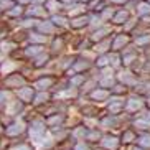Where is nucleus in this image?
Wrapping results in <instances>:
<instances>
[{"instance_id":"obj_1","label":"nucleus","mask_w":150,"mask_h":150,"mask_svg":"<svg viewBox=\"0 0 150 150\" xmlns=\"http://www.w3.org/2000/svg\"><path fill=\"white\" fill-rule=\"evenodd\" d=\"M28 137H30L31 142L35 144H41V142L46 139V134H48V127L45 124V119L38 117V119H33V120H28Z\"/></svg>"},{"instance_id":"obj_2","label":"nucleus","mask_w":150,"mask_h":150,"mask_svg":"<svg viewBox=\"0 0 150 150\" xmlns=\"http://www.w3.org/2000/svg\"><path fill=\"white\" fill-rule=\"evenodd\" d=\"M25 84H28V78L20 69H17V71H13V73H10V74L2 78V88L10 89L13 93L17 89H20L22 86H25Z\"/></svg>"},{"instance_id":"obj_3","label":"nucleus","mask_w":150,"mask_h":150,"mask_svg":"<svg viewBox=\"0 0 150 150\" xmlns=\"http://www.w3.org/2000/svg\"><path fill=\"white\" fill-rule=\"evenodd\" d=\"M27 129H28V122L23 119H13L8 125H5V132L4 135L7 139H18V137H22L27 134Z\"/></svg>"},{"instance_id":"obj_4","label":"nucleus","mask_w":150,"mask_h":150,"mask_svg":"<svg viewBox=\"0 0 150 150\" xmlns=\"http://www.w3.org/2000/svg\"><path fill=\"white\" fill-rule=\"evenodd\" d=\"M48 51H50V54L53 56V59L54 58H59L63 53H64V50H66V46H68V43H66V38L63 35H54V36H51L50 38V41H48Z\"/></svg>"},{"instance_id":"obj_5","label":"nucleus","mask_w":150,"mask_h":150,"mask_svg":"<svg viewBox=\"0 0 150 150\" xmlns=\"http://www.w3.org/2000/svg\"><path fill=\"white\" fill-rule=\"evenodd\" d=\"M56 79H58V76L54 73H48V74H41L35 81H31V86L36 91H53Z\"/></svg>"},{"instance_id":"obj_6","label":"nucleus","mask_w":150,"mask_h":150,"mask_svg":"<svg viewBox=\"0 0 150 150\" xmlns=\"http://www.w3.org/2000/svg\"><path fill=\"white\" fill-rule=\"evenodd\" d=\"M28 63L31 64V68H33L35 71H40V69H45L46 66H50V64L53 63V56L50 54L48 50H45V51H41L40 54H36L35 58L28 59Z\"/></svg>"},{"instance_id":"obj_7","label":"nucleus","mask_w":150,"mask_h":150,"mask_svg":"<svg viewBox=\"0 0 150 150\" xmlns=\"http://www.w3.org/2000/svg\"><path fill=\"white\" fill-rule=\"evenodd\" d=\"M35 93H36V89L31 86V83H28V84H25V86H22L20 89H17V91H15V96H17L23 104L31 106L33 97H35Z\"/></svg>"},{"instance_id":"obj_8","label":"nucleus","mask_w":150,"mask_h":150,"mask_svg":"<svg viewBox=\"0 0 150 150\" xmlns=\"http://www.w3.org/2000/svg\"><path fill=\"white\" fill-rule=\"evenodd\" d=\"M88 12V4L86 2H78V0H73L69 4L64 5V13L69 18L78 17V15H83Z\"/></svg>"},{"instance_id":"obj_9","label":"nucleus","mask_w":150,"mask_h":150,"mask_svg":"<svg viewBox=\"0 0 150 150\" xmlns=\"http://www.w3.org/2000/svg\"><path fill=\"white\" fill-rule=\"evenodd\" d=\"M25 107H27V104H23L20 99H18L17 96L12 99V101L5 106V109H4V112L5 114H8L10 117H13V119H17L18 115H22L23 114V110H25Z\"/></svg>"},{"instance_id":"obj_10","label":"nucleus","mask_w":150,"mask_h":150,"mask_svg":"<svg viewBox=\"0 0 150 150\" xmlns=\"http://www.w3.org/2000/svg\"><path fill=\"white\" fill-rule=\"evenodd\" d=\"M35 30H38L40 33L50 36V38H51V36H54V35L58 33V28L54 27V23L50 20V17L38 20V22H36V25H35Z\"/></svg>"},{"instance_id":"obj_11","label":"nucleus","mask_w":150,"mask_h":150,"mask_svg":"<svg viewBox=\"0 0 150 150\" xmlns=\"http://www.w3.org/2000/svg\"><path fill=\"white\" fill-rule=\"evenodd\" d=\"M25 15L31 18H36V20H41V18H48V12L45 8V5H36V4H30L25 7Z\"/></svg>"},{"instance_id":"obj_12","label":"nucleus","mask_w":150,"mask_h":150,"mask_svg":"<svg viewBox=\"0 0 150 150\" xmlns=\"http://www.w3.org/2000/svg\"><path fill=\"white\" fill-rule=\"evenodd\" d=\"M66 120V115L61 114V112H53V114H48L45 117V124L50 130H54V129L63 127V124Z\"/></svg>"},{"instance_id":"obj_13","label":"nucleus","mask_w":150,"mask_h":150,"mask_svg":"<svg viewBox=\"0 0 150 150\" xmlns=\"http://www.w3.org/2000/svg\"><path fill=\"white\" fill-rule=\"evenodd\" d=\"M51 99H53V93L51 91H36L31 106L36 107V109L43 107V106H48L50 102H51Z\"/></svg>"},{"instance_id":"obj_14","label":"nucleus","mask_w":150,"mask_h":150,"mask_svg":"<svg viewBox=\"0 0 150 150\" xmlns=\"http://www.w3.org/2000/svg\"><path fill=\"white\" fill-rule=\"evenodd\" d=\"M110 31H112V28L109 27V25H104L102 23L101 27L94 28L93 31H91V35H89V40H91V43H97V41L104 40V38H107V36L110 35Z\"/></svg>"},{"instance_id":"obj_15","label":"nucleus","mask_w":150,"mask_h":150,"mask_svg":"<svg viewBox=\"0 0 150 150\" xmlns=\"http://www.w3.org/2000/svg\"><path fill=\"white\" fill-rule=\"evenodd\" d=\"M22 63H25V61H20V63H18L17 59H12V58H5V61L0 64V76L4 78V76H7V74H10V73H13V71L20 69Z\"/></svg>"},{"instance_id":"obj_16","label":"nucleus","mask_w":150,"mask_h":150,"mask_svg":"<svg viewBox=\"0 0 150 150\" xmlns=\"http://www.w3.org/2000/svg\"><path fill=\"white\" fill-rule=\"evenodd\" d=\"M22 48H23L25 59H31V58H35L36 54H40L41 51H45L46 46H45V45H35V43H25Z\"/></svg>"},{"instance_id":"obj_17","label":"nucleus","mask_w":150,"mask_h":150,"mask_svg":"<svg viewBox=\"0 0 150 150\" xmlns=\"http://www.w3.org/2000/svg\"><path fill=\"white\" fill-rule=\"evenodd\" d=\"M50 20L54 23V27H56L58 30H69V17H68L64 12L50 15Z\"/></svg>"},{"instance_id":"obj_18","label":"nucleus","mask_w":150,"mask_h":150,"mask_svg":"<svg viewBox=\"0 0 150 150\" xmlns=\"http://www.w3.org/2000/svg\"><path fill=\"white\" fill-rule=\"evenodd\" d=\"M18 48H20V45H18L17 41L12 40L8 35L5 36V38H2V41H0V51H2L5 56H10V54Z\"/></svg>"},{"instance_id":"obj_19","label":"nucleus","mask_w":150,"mask_h":150,"mask_svg":"<svg viewBox=\"0 0 150 150\" xmlns=\"http://www.w3.org/2000/svg\"><path fill=\"white\" fill-rule=\"evenodd\" d=\"M50 41V36L43 35V33H40L38 30H35V28H31V30H28V38H27V43H35V45H48Z\"/></svg>"},{"instance_id":"obj_20","label":"nucleus","mask_w":150,"mask_h":150,"mask_svg":"<svg viewBox=\"0 0 150 150\" xmlns=\"http://www.w3.org/2000/svg\"><path fill=\"white\" fill-rule=\"evenodd\" d=\"M91 66H93L91 59H88V58H84V56H78V58H74L71 68H73L74 73H86V71L91 69Z\"/></svg>"},{"instance_id":"obj_21","label":"nucleus","mask_w":150,"mask_h":150,"mask_svg":"<svg viewBox=\"0 0 150 150\" xmlns=\"http://www.w3.org/2000/svg\"><path fill=\"white\" fill-rule=\"evenodd\" d=\"M89 27V15L83 13L78 15V17L69 18V28L71 30H83V28Z\"/></svg>"},{"instance_id":"obj_22","label":"nucleus","mask_w":150,"mask_h":150,"mask_svg":"<svg viewBox=\"0 0 150 150\" xmlns=\"http://www.w3.org/2000/svg\"><path fill=\"white\" fill-rule=\"evenodd\" d=\"M8 36L12 38L13 41H17L20 46H23V45L27 43V38H28V30H25V28L22 27H17L15 30H12L8 33Z\"/></svg>"},{"instance_id":"obj_23","label":"nucleus","mask_w":150,"mask_h":150,"mask_svg":"<svg viewBox=\"0 0 150 150\" xmlns=\"http://www.w3.org/2000/svg\"><path fill=\"white\" fill-rule=\"evenodd\" d=\"M4 17L5 18H10V20H20V18H23V17H25V5H22V4H18V2H17V4L8 10V12H5Z\"/></svg>"},{"instance_id":"obj_24","label":"nucleus","mask_w":150,"mask_h":150,"mask_svg":"<svg viewBox=\"0 0 150 150\" xmlns=\"http://www.w3.org/2000/svg\"><path fill=\"white\" fill-rule=\"evenodd\" d=\"M45 8H46L48 15L61 13V12H64V4H61L59 0H46L45 2Z\"/></svg>"},{"instance_id":"obj_25","label":"nucleus","mask_w":150,"mask_h":150,"mask_svg":"<svg viewBox=\"0 0 150 150\" xmlns=\"http://www.w3.org/2000/svg\"><path fill=\"white\" fill-rule=\"evenodd\" d=\"M89 97L96 102H102L109 99V91L106 88H94L91 93H89Z\"/></svg>"},{"instance_id":"obj_26","label":"nucleus","mask_w":150,"mask_h":150,"mask_svg":"<svg viewBox=\"0 0 150 150\" xmlns=\"http://www.w3.org/2000/svg\"><path fill=\"white\" fill-rule=\"evenodd\" d=\"M15 97V93L13 91H10V89H5L0 86V110H4L5 106L8 104L12 99Z\"/></svg>"},{"instance_id":"obj_27","label":"nucleus","mask_w":150,"mask_h":150,"mask_svg":"<svg viewBox=\"0 0 150 150\" xmlns=\"http://www.w3.org/2000/svg\"><path fill=\"white\" fill-rule=\"evenodd\" d=\"M73 61H74V56H59V59L56 61V68L61 73H66L68 69H71Z\"/></svg>"},{"instance_id":"obj_28","label":"nucleus","mask_w":150,"mask_h":150,"mask_svg":"<svg viewBox=\"0 0 150 150\" xmlns=\"http://www.w3.org/2000/svg\"><path fill=\"white\" fill-rule=\"evenodd\" d=\"M101 144H102V147L107 149V150H115L119 147V139H117V137H112V135H107V137H102Z\"/></svg>"},{"instance_id":"obj_29","label":"nucleus","mask_w":150,"mask_h":150,"mask_svg":"<svg viewBox=\"0 0 150 150\" xmlns=\"http://www.w3.org/2000/svg\"><path fill=\"white\" fill-rule=\"evenodd\" d=\"M127 41H129V36L127 35H117L114 40H110V48L117 51V50L124 48V46L127 45Z\"/></svg>"},{"instance_id":"obj_30","label":"nucleus","mask_w":150,"mask_h":150,"mask_svg":"<svg viewBox=\"0 0 150 150\" xmlns=\"http://www.w3.org/2000/svg\"><path fill=\"white\" fill-rule=\"evenodd\" d=\"M36 18H31V17H25L23 18H20V22H18V27H22V28H25V30H31V28H35V25H36Z\"/></svg>"},{"instance_id":"obj_31","label":"nucleus","mask_w":150,"mask_h":150,"mask_svg":"<svg viewBox=\"0 0 150 150\" xmlns=\"http://www.w3.org/2000/svg\"><path fill=\"white\" fill-rule=\"evenodd\" d=\"M124 109V101H120V99H112L109 104V112L112 115L114 114H119L120 110Z\"/></svg>"},{"instance_id":"obj_32","label":"nucleus","mask_w":150,"mask_h":150,"mask_svg":"<svg viewBox=\"0 0 150 150\" xmlns=\"http://www.w3.org/2000/svg\"><path fill=\"white\" fill-rule=\"evenodd\" d=\"M71 135L74 137V139H78V140H84V139H86V135H88V127H86V125L76 127L74 130L71 132Z\"/></svg>"},{"instance_id":"obj_33","label":"nucleus","mask_w":150,"mask_h":150,"mask_svg":"<svg viewBox=\"0 0 150 150\" xmlns=\"http://www.w3.org/2000/svg\"><path fill=\"white\" fill-rule=\"evenodd\" d=\"M129 18V13L127 12H124V10H119V12H115L114 17H112V22L117 23V25H120V23H125Z\"/></svg>"},{"instance_id":"obj_34","label":"nucleus","mask_w":150,"mask_h":150,"mask_svg":"<svg viewBox=\"0 0 150 150\" xmlns=\"http://www.w3.org/2000/svg\"><path fill=\"white\" fill-rule=\"evenodd\" d=\"M97 83H99L101 88H106V89L107 88H112V86H114V78H112V76H101Z\"/></svg>"},{"instance_id":"obj_35","label":"nucleus","mask_w":150,"mask_h":150,"mask_svg":"<svg viewBox=\"0 0 150 150\" xmlns=\"http://www.w3.org/2000/svg\"><path fill=\"white\" fill-rule=\"evenodd\" d=\"M96 66L101 69V68H106L109 66V54L104 53V54H99V56L96 58Z\"/></svg>"},{"instance_id":"obj_36","label":"nucleus","mask_w":150,"mask_h":150,"mask_svg":"<svg viewBox=\"0 0 150 150\" xmlns=\"http://www.w3.org/2000/svg\"><path fill=\"white\" fill-rule=\"evenodd\" d=\"M114 10L110 8V7H104V8L99 12V15H101V18H102V22H107V20H110V18L114 17Z\"/></svg>"},{"instance_id":"obj_37","label":"nucleus","mask_w":150,"mask_h":150,"mask_svg":"<svg viewBox=\"0 0 150 150\" xmlns=\"http://www.w3.org/2000/svg\"><path fill=\"white\" fill-rule=\"evenodd\" d=\"M96 86H97V83H96L94 79H86V81H84V84L81 86V91H83V93H88V94H89L94 88H96Z\"/></svg>"},{"instance_id":"obj_38","label":"nucleus","mask_w":150,"mask_h":150,"mask_svg":"<svg viewBox=\"0 0 150 150\" xmlns=\"http://www.w3.org/2000/svg\"><path fill=\"white\" fill-rule=\"evenodd\" d=\"M102 135L99 130H96V129H91V130H88V135H86V140L89 142H96V140H101Z\"/></svg>"},{"instance_id":"obj_39","label":"nucleus","mask_w":150,"mask_h":150,"mask_svg":"<svg viewBox=\"0 0 150 150\" xmlns=\"http://www.w3.org/2000/svg\"><path fill=\"white\" fill-rule=\"evenodd\" d=\"M8 150H35V149H33V145H31V144H28V142H20V144L12 145Z\"/></svg>"},{"instance_id":"obj_40","label":"nucleus","mask_w":150,"mask_h":150,"mask_svg":"<svg viewBox=\"0 0 150 150\" xmlns=\"http://www.w3.org/2000/svg\"><path fill=\"white\" fill-rule=\"evenodd\" d=\"M142 107V102L139 101V99H135V97H132V99H129L127 101V109L129 110H137Z\"/></svg>"},{"instance_id":"obj_41","label":"nucleus","mask_w":150,"mask_h":150,"mask_svg":"<svg viewBox=\"0 0 150 150\" xmlns=\"http://www.w3.org/2000/svg\"><path fill=\"white\" fill-rule=\"evenodd\" d=\"M15 4H17V2H13V0H0V10L5 13V12H8Z\"/></svg>"},{"instance_id":"obj_42","label":"nucleus","mask_w":150,"mask_h":150,"mask_svg":"<svg viewBox=\"0 0 150 150\" xmlns=\"http://www.w3.org/2000/svg\"><path fill=\"white\" fill-rule=\"evenodd\" d=\"M119 78H120V81H122L124 84H132L134 83V78L130 76V73H122Z\"/></svg>"},{"instance_id":"obj_43","label":"nucleus","mask_w":150,"mask_h":150,"mask_svg":"<svg viewBox=\"0 0 150 150\" xmlns=\"http://www.w3.org/2000/svg\"><path fill=\"white\" fill-rule=\"evenodd\" d=\"M150 12V4H140L139 5V13L140 15H145Z\"/></svg>"},{"instance_id":"obj_44","label":"nucleus","mask_w":150,"mask_h":150,"mask_svg":"<svg viewBox=\"0 0 150 150\" xmlns=\"http://www.w3.org/2000/svg\"><path fill=\"white\" fill-rule=\"evenodd\" d=\"M139 144H140L142 147H147V149H149V147H150V135L140 137V139H139Z\"/></svg>"},{"instance_id":"obj_45","label":"nucleus","mask_w":150,"mask_h":150,"mask_svg":"<svg viewBox=\"0 0 150 150\" xmlns=\"http://www.w3.org/2000/svg\"><path fill=\"white\" fill-rule=\"evenodd\" d=\"M135 125H137L139 129H147V127H150V124L147 122V120H137Z\"/></svg>"},{"instance_id":"obj_46","label":"nucleus","mask_w":150,"mask_h":150,"mask_svg":"<svg viewBox=\"0 0 150 150\" xmlns=\"http://www.w3.org/2000/svg\"><path fill=\"white\" fill-rule=\"evenodd\" d=\"M122 139H124V142H132L134 134H132V132H125V134H124V137H122Z\"/></svg>"},{"instance_id":"obj_47","label":"nucleus","mask_w":150,"mask_h":150,"mask_svg":"<svg viewBox=\"0 0 150 150\" xmlns=\"http://www.w3.org/2000/svg\"><path fill=\"white\" fill-rule=\"evenodd\" d=\"M147 41H150V36H144V38H139V40H137V43H139V45H144V43H147Z\"/></svg>"},{"instance_id":"obj_48","label":"nucleus","mask_w":150,"mask_h":150,"mask_svg":"<svg viewBox=\"0 0 150 150\" xmlns=\"http://www.w3.org/2000/svg\"><path fill=\"white\" fill-rule=\"evenodd\" d=\"M31 2H33V0H18V4H22V5H25V7H27V5H30Z\"/></svg>"},{"instance_id":"obj_49","label":"nucleus","mask_w":150,"mask_h":150,"mask_svg":"<svg viewBox=\"0 0 150 150\" xmlns=\"http://www.w3.org/2000/svg\"><path fill=\"white\" fill-rule=\"evenodd\" d=\"M74 150H88V149L84 147V144H78V145L74 147Z\"/></svg>"},{"instance_id":"obj_50","label":"nucleus","mask_w":150,"mask_h":150,"mask_svg":"<svg viewBox=\"0 0 150 150\" xmlns=\"http://www.w3.org/2000/svg\"><path fill=\"white\" fill-rule=\"evenodd\" d=\"M4 132H5V125L2 124V120H0V137H4Z\"/></svg>"},{"instance_id":"obj_51","label":"nucleus","mask_w":150,"mask_h":150,"mask_svg":"<svg viewBox=\"0 0 150 150\" xmlns=\"http://www.w3.org/2000/svg\"><path fill=\"white\" fill-rule=\"evenodd\" d=\"M45 2H46V0H33L31 4H36V5H45Z\"/></svg>"},{"instance_id":"obj_52","label":"nucleus","mask_w":150,"mask_h":150,"mask_svg":"<svg viewBox=\"0 0 150 150\" xmlns=\"http://www.w3.org/2000/svg\"><path fill=\"white\" fill-rule=\"evenodd\" d=\"M110 4H125V0H107Z\"/></svg>"},{"instance_id":"obj_53","label":"nucleus","mask_w":150,"mask_h":150,"mask_svg":"<svg viewBox=\"0 0 150 150\" xmlns=\"http://www.w3.org/2000/svg\"><path fill=\"white\" fill-rule=\"evenodd\" d=\"M5 58H7V56H5V54L2 53V51H0V64H2V63L5 61Z\"/></svg>"},{"instance_id":"obj_54","label":"nucleus","mask_w":150,"mask_h":150,"mask_svg":"<svg viewBox=\"0 0 150 150\" xmlns=\"http://www.w3.org/2000/svg\"><path fill=\"white\" fill-rule=\"evenodd\" d=\"M59 2H61V4H64V5H66V4H69V2H73V0H59Z\"/></svg>"},{"instance_id":"obj_55","label":"nucleus","mask_w":150,"mask_h":150,"mask_svg":"<svg viewBox=\"0 0 150 150\" xmlns=\"http://www.w3.org/2000/svg\"><path fill=\"white\" fill-rule=\"evenodd\" d=\"M0 18H4V12L2 10H0Z\"/></svg>"},{"instance_id":"obj_56","label":"nucleus","mask_w":150,"mask_h":150,"mask_svg":"<svg viewBox=\"0 0 150 150\" xmlns=\"http://www.w3.org/2000/svg\"><path fill=\"white\" fill-rule=\"evenodd\" d=\"M147 120H150V112H149V114H147Z\"/></svg>"},{"instance_id":"obj_57","label":"nucleus","mask_w":150,"mask_h":150,"mask_svg":"<svg viewBox=\"0 0 150 150\" xmlns=\"http://www.w3.org/2000/svg\"><path fill=\"white\" fill-rule=\"evenodd\" d=\"M78 2H89V0H78Z\"/></svg>"},{"instance_id":"obj_58","label":"nucleus","mask_w":150,"mask_h":150,"mask_svg":"<svg viewBox=\"0 0 150 150\" xmlns=\"http://www.w3.org/2000/svg\"><path fill=\"white\" fill-rule=\"evenodd\" d=\"M0 86H2V76H0Z\"/></svg>"},{"instance_id":"obj_59","label":"nucleus","mask_w":150,"mask_h":150,"mask_svg":"<svg viewBox=\"0 0 150 150\" xmlns=\"http://www.w3.org/2000/svg\"><path fill=\"white\" fill-rule=\"evenodd\" d=\"M13 2H18V0H13Z\"/></svg>"},{"instance_id":"obj_60","label":"nucleus","mask_w":150,"mask_h":150,"mask_svg":"<svg viewBox=\"0 0 150 150\" xmlns=\"http://www.w3.org/2000/svg\"><path fill=\"white\" fill-rule=\"evenodd\" d=\"M139 150H144V149H139Z\"/></svg>"},{"instance_id":"obj_61","label":"nucleus","mask_w":150,"mask_h":150,"mask_svg":"<svg viewBox=\"0 0 150 150\" xmlns=\"http://www.w3.org/2000/svg\"><path fill=\"white\" fill-rule=\"evenodd\" d=\"M149 104H150V99H149Z\"/></svg>"}]
</instances>
